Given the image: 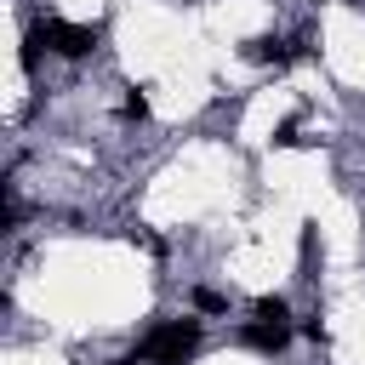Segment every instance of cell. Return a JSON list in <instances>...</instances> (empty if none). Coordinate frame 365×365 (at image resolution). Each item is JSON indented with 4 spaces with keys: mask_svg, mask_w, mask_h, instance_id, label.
Listing matches in <instances>:
<instances>
[{
    "mask_svg": "<svg viewBox=\"0 0 365 365\" xmlns=\"http://www.w3.org/2000/svg\"><path fill=\"white\" fill-rule=\"evenodd\" d=\"M125 120H148V97H143L137 86L125 91Z\"/></svg>",
    "mask_w": 365,
    "mask_h": 365,
    "instance_id": "8992f818",
    "label": "cell"
},
{
    "mask_svg": "<svg viewBox=\"0 0 365 365\" xmlns=\"http://www.w3.org/2000/svg\"><path fill=\"white\" fill-rule=\"evenodd\" d=\"M245 342H251V348H262V354H279V348L291 342V331H285V325H262V319H257V325H245Z\"/></svg>",
    "mask_w": 365,
    "mask_h": 365,
    "instance_id": "3957f363",
    "label": "cell"
},
{
    "mask_svg": "<svg viewBox=\"0 0 365 365\" xmlns=\"http://www.w3.org/2000/svg\"><path fill=\"white\" fill-rule=\"evenodd\" d=\"M200 342V319H165L154 325L143 342H137V359H154V365H182Z\"/></svg>",
    "mask_w": 365,
    "mask_h": 365,
    "instance_id": "6da1fadb",
    "label": "cell"
},
{
    "mask_svg": "<svg viewBox=\"0 0 365 365\" xmlns=\"http://www.w3.org/2000/svg\"><path fill=\"white\" fill-rule=\"evenodd\" d=\"M251 314H257L262 325H285V302H279V297H257V308H251Z\"/></svg>",
    "mask_w": 365,
    "mask_h": 365,
    "instance_id": "277c9868",
    "label": "cell"
},
{
    "mask_svg": "<svg viewBox=\"0 0 365 365\" xmlns=\"http://www.w3.org/2000/svg\"><path fill=\"white\" fill-rule=\"evenodd\" d=\"M34 46H51L57 57H86L91 46H97V34L86 29V23H57V17H46V23H34V34H29Z\"/></svg>",
    "mask_w": 365,
    "mask_h": 365,
    "instance_id": "7a4b0ae2",
    "label": "cell"
},
{
    "mask_svg": "<svg viewBox=\"0 0 365 365\" xmlns=\"http://www.w3.org/2000/svg\"><path fill=\"white\" fill-rule=\"evenodd\" d=\"M194 308H200V314H222V308H228V297H222V291H211V285H200V291H194Z\"/></svg>",
    "mask_w": 365,
    "mask_h": 365,
    "instance_id": "5b68a950",
    "label": "cell"
},
{
    "mask_svg": "<svg viewBox=\"0 0 365 365\" xmlns=\"http://www.w3.org/2000/svg\"><path fill=\"white\" fill-rule=\"evenodd\" d=\"M114 365H137V359H114Z\"/></svg>",
    "mask_w": 365,
    "mask_h": 365,
    "instance_id": "52a82bcc",
    "label": "cell"
}]
</instances>
